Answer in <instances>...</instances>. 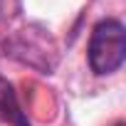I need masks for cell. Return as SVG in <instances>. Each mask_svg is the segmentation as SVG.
I'll use <instances>...</instances> for the list:
<instances>
[{
	"label": "cell",
	"mask_w": 126,
	"mask_h": 126,
	"mask_svg": "<svg viewBox=\"0 0 126 126\" xmlns=\"http://www.w3.org/2000/svg\"><path fill=\"white\" fill-rule=\"evenodd\" d=\"M89 67L94 74H111L124 64L126 57V35L124 25L114 17H106L94 25L89 37Z\"/></svg>",
	"instance_id": "cell-1"
},
{
	"label": "cell",
	"mask_w": 126,
	"mask_h": 126,
	"mask_svg": "<svg viewBox=\"0 0 126 126\" xmlns=\"http://www.w3.org/2000/svg\"><path fill=\"white\" fill-rule=\"evenodd\" d=\"M0 8H3V0H0Z\"/></svg>",
	"instance_id": "cell-3"
},
{
	"label": "cell",
	"mask_w": 126,
	"mask_h": 126,
	"mask_svg": "<svg viewBox=\"0 0 126 126\" xmlns=\"http://www.w3.org/2000/svg\"><path fill=\"white\" fill-rule=\"evenodd\" d=\"M0 116L8 119V121H15L20 126H27V119L20 111V104L13 94V87L5 84V82H0Z\"/></svg>",
	"instance_id": "cell-2"
},
{
	"label": "cell",
	"mask_w": 126,
	"mask_h": 126,
	"mask_svg": "<svg viewBox=\"0 0 126 126\" xmlns=\"http://www.w3.org/2000/svg\"><path fill=\"white\" fill-rule=\"evenodd\" d=\"M116 126H124V124H116Z\"/></svg>",
	"instance_id": "cell-4"
}]
</instances>
